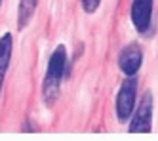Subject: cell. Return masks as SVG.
<instances>
[{"label":"cell","mask_w":158,"mask_h":141,"mask_svg":"<svg viewBox=\"0 0 158 141\" xmlns=\"http://www.w3.org/2000/svg\"><path fill=\"white\" fill-rule=\"evenodd\" d=\"M65 69H67V50L63 44H59L50 55L48 69H46V75H44V80H42V101L48 107H52L59 97Z\"/></svg>","instance_id":"6da1fadb"},{"label":"cell","mask_w":158,"mask_h":141,"mask_svg":"<svg viewBox=\"0 0 158 141\" xmlns=\"http://www.w3.org/2000/svg\"><path fill=\"white\" fill-rule=\"evenodd\" d=\"M135 99H137V78L133 75L122 82L116 96V118L120 122H126L131 116L135 109Z\"/></svg>","instance_id":"7a4b0ae2"},{"label":"cell","mask_w":158,"mask_h":141,"mask_svg":"<svg viewBox=\"0 0 158 141\" xmlns=\"http://www.w3.org/2000/svg\"><path fill=\"white\" fill-rule=\"evenodd\" d=\"M152 93L147 92L143 99L137 105V111L133 109L131 116V124H130V132L131 134H147L151 132V122H152Z\"/></svg>","instance_id":"3957f363"},{"label":"cell","mask_w":158,"mask_h":141,"mask_svg":"<svg viewBox=\"0 0 158 141\" xmlns=\"http://www.w3.org/2000/svg\"><path fill=\"white\" fill-rule=\"evenodd\" d=\"M141 63H143V52L139 48V44L126 46L118 55V67L126 76L137 75V70L141 69Z\"/></svg>","instance_id":"277c9868"},{"label":"cell","mask_w":158,"mask_h":141,"mask_svg":"<svg viewBox=\"0 0 158 141\" xmlns=\"http://www.w3.org/2000/svg\"><path fill=\"white\" fill-rule=\"evenodd\" d=\"M152 17V0H133L131 4V23L137 32L149 34Z\"/></svg>","instance_id":"5b68a950"},{"label":"cell","mask_w":158,"mask_h":141,"mask_svg":"<svg viewBox=\"0 0 158 141\" xmlns=\"http://www.w3.org/2000/svg\"><path fill=\"white\" fill-rule=\"evenodd\" d=\"M12 52H14V36L12 32H4L0 36V93H2L4 78L10 67V59H12Z\"/></svg>","instance_id":"8992f818"},{"label":"cell","mask_w":158,"mask_h":141,"mask_svg":"<svg viewBox=\"0 0 158 141\" xmlns=\"http://www.w3.org/2000/svg\"><path fill=\"white\" fill-rule=\"evenodd\" d=\"M38 6V0H19V6H17V29L23 31L31 19L35 17V11Z\"/></svg>","instance_id":"52a82bcc"},{"label":"cell","mask_w":158,"mask_h":141,"mask_svg":"<svg viewBox=\"0 0 158 141\" xmlns=\"http://www.w3.org/2000/svg\"><path fill=\"white\" fill-rule=\"evenodd\" d=\"M80 2H82V10L86 14H94V11H97L101 0H80Z\"/></svg>","instance_id":"ba28073f"},{"label":"cell","mask_w":158,"mask_h":141,"mask_svg":"<svg viewBox=\"0 0 158 141\" xmlns=\"http://www.w3.org/2000/svg\"><path fill=\"white\" fill-rule=\"evenodd\" d=\"M0 4H2V0H0Z\"/></svg>","instance_id":"9c48e42d"}]
</instances>
